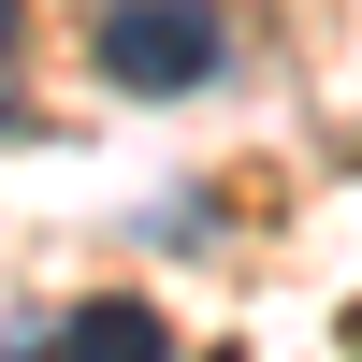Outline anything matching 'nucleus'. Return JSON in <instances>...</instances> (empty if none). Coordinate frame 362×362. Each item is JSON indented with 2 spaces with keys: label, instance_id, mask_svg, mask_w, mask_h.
I'll use <instances>...</instances> for the list:
<instances>
[{
  "label": "nucleus",
  "instance_id": "3",
  "mask_svg": "<svg viewBox=\"0 0 362 362\" xmlns=\"http://www.w3.org/2000/svg\"><path fill=\"white\" fill-rule=\"evenodd\" d=\"M0 362H58V319H15V305H0Z\"/></svg>",
  "mask_w": 362,
  "mask_h": 362
},
{
  "label": "nucleus",
  "instance_id": "2",
  "mask_svg": "<svg viewBox=\"0 0 362 362\" xmlns=\"http://www.w3.org/2000/svg\"><path fill=\"white\" fill-rule=\"evenodd\" d=\"M58 362H174V319L145 305V290H116V305H73V319H58Z\"/></svg>",
  "mask_w": 362,
  "mask_h": 362
},
{
  "label": "nucleus",
  "instance_id": "1",
  "mask_svg": "<svg viewBox=\"0 0 362 362\" xmlns=\"http://www.w3.org/2000/svg\"><path fill=\"white\" fill-rule=\"evenodd\" d=\"M87 73L116 102H203L232 73V15L218 0H102L87 15Z\"/></svg>",
  "mask_w": 362,
  "mask_h": 362
},
{
  "label": "nucleus",
  "instance_id": "4",
  "mask_svg": "<svg viewBox=\"0 0 362 362\" xmlns=\"http://www.w3.org/2000/svg\"><path fill=\"white\" fill-rule=\"evenodd\" d=\"M15 44H29V0H0V73H15ZM0 116H15V102H0Z\"/></svg>",
  "mask_w": 362,
  "mask_h": 362
}]
</instances>
